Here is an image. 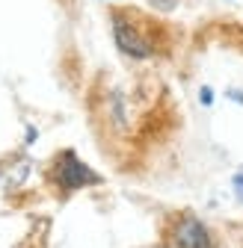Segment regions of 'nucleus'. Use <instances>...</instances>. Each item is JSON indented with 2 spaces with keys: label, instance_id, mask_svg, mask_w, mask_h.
I'll return each instance as SVG.
<instances>
[{
  "label": "nucleus",
  "instance_id": "obj_1",
  "mask_svg": "<svg viewBox=\"0 0 243 248\" xmlns=\"http://www.w3.org/2000/svg\"><path fill=\"white\" fill-rule=\"evenodd\" d=\"M113 36L119 50L131 59H148L157 53V42L148 36V21H142L137 12H113Z\"/></svg>",
  "mask_w": 243,
  "mask_h": 248
},
{
  "label": "nucleus",
  "instance_id": "obj_2",
  "mask_svg": "<svg viewBox=\"0 0 243 248\" xmlns=\"http://www.w3.org/2000/svg\"><path fill=\"white\" fill-rule=\"evenodd\" d=\"M53 180L63 186V189H80V186L98 183L101 177H98L92 169H86L71 151H63V154L56 157V163H53Z\"/></svg>",
  "mask_w": 243,
  "mask_h": 248
},
{
  "label": "nucleus",
  "instance_id": "obj_3",
  "mask_svg": "<svg viewBox=\"0 0 243 248\" xmlns=\"http://www.w3.org/2000/svg\"><path fill=\"white\" fill-rule=\"evenodd\" d=\"M175 242H178V248H210V236H208L205 225L196 222V219H190V216L178 222Z\"/></svg>",
  "mask_w": 243,
  "mask_h": 248
},
{
  "label": "nucleus",
  "instance_id": "obj_4",
  "mask_svg": "<svg viewBox=\"0 0 243 248\" xmlns=\"http://www.w3.org/2000/svg\"><path fill=\"white\" fill-rule=\"evenodd\" d=\"M148 3L155 6L157 12H172V9H175V6L181 3V0H148Z\"/></svg>",
  "mask_w": 243,
  "mask_h": 248
},
{
  "label": "nucleus",
  "instance_id": "obj_5",
  "mask_svg": "<svg viewBox=\"0 0 243 248\" xmlns=\"http://www.w3.org/2000/svg\"><path fill=\"white\" fill-rule=\"evenodd\" d=\"M234 189H237V195L243 198V174H237V177H234Z\"/></svg>",
  "mask_w": 243,
  "mask_h": 248
},
{
  "label": "nucleus",
  "instance_id": "obj_6",
  "mask_svg": "<svg viewBox=\"0 0 243 248\" xmlns=\"http://www.w3.org/2000/svg\"><path fill=\"white\" fill-rule=\"evenodd\" d=\"M202 101L210 104V101H214V92H210V89H202Z\"/></svg>",
  "mask_w": 243,
  "mask_h": 248
}]
</instances>
